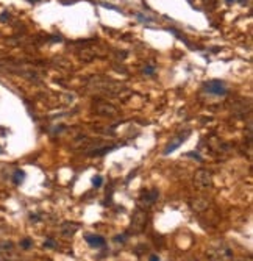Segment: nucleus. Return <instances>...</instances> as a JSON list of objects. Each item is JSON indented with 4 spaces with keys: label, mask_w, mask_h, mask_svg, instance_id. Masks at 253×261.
I'll use <instances>...</instances> for the list:
<instances>
[{
    "label": "nucleus",
    "mask_w": 253,
    "mask_h": 261,
    "mask_svg": "<svg viewBox=\"0 0 253 261\" xmlns=\"http://www.w3.org/2000/svg\"><path fill=\"white\" fill-rule=\"evenodd\" d=\"M205 88H206V91H208V92L214 94V96H225V94H227L225 85H223L222 81H219V80L208 81V83L205 85Z\"/></svg>",
    "instance_id": "1"
},
{
    "label": "nucleus",
    "mask_w": 253,
    "mask_h": 261,
    "mask_svg": "<svg viewBox=\"0 0 253 261\" xmlns=\"http://www.w3.org/2000/svg\"><path fill=\"white\" fill-rule=\"evenodd\" d=\"M188 138V133H186L184 136H180V138L178 139H173L172 142H169V146L164 149V155H169V153H172V152H175L178 147L181 146V144H183V141Z\"/></svg>",
    "instance_id": "2"
},
{
    "label": "nucleus",
    "mask_w": 253,
    "mask_h": 261,
    "mask_svg": "<svg viewBox=\"0 0 253 261\" xmlns=\"http://www.w3.org/2000/svg\"><path fill=\"white\" fill-rule=\"evenodd\" d=\"M86 241H88V244L91 247L98 249V247H102L103 244H105V238L97 236V235H89V236H86Z\"/></svg>",
    "instance_id": "3"
},
{
    "label": "nucleus",
    "mask_w": 253,
    "mask_h": 261,
    "mask_svg": "<svg viewBox=\"0 0 253 261\" xmlns=\"http://www.w3.org/2000/svg\"><path fill=\"white\" fill-rule=\"evenodd\" d=\"M24 178H25V172H24V171H16V172H14L13 181H14L16 185H20V183H22V180H24Z\"/></svg>",
    "instance_id": "4"
},
{
    "label": "nucleus",
    "mask_w": 253,
    "mask_h": 261,
    "mask_svg": "<svg viewBox=\"0 0 253 261\" xmlns=\"http://www.w3.org/2000/svg\"><path fill=\"white\" fill-rule=\"evenodd\" d=\"M102 181H103V178H102L100 175H97V177H94V178H92V185L95 186V188H100V186H102Z\"/></svg>",
    "instance_id": "5"
},
{
    "label": "nucleus",
    "mask_w": 253,
    "mask_h": 261,
    "mask_svg": "<svg viewBox=\"0 0 253 261\" xmlns=\"http://www.w3.org/2000/svg\"><path fill=\"white\" fill-rule=\"evenodd\" d=\"M144 74H147V75L155 74V67H153V66H147V67H144Z\"/></svg>",
    "instance_id": "6"
},
{
    "label": "nucleus",
    "mask_w": 253,
    "mask_h": 261,
    "mask_svg": "<svg viewBox=\"0 0 253 261\" xmlns=\"http://www.w3.org/2000/svg\"><path fill=\"white\" fill-rule=\"evenodd\" d=\"M188 156H191V158H195V160H198V161H202L200 155H198V153H195V152H189V153H188Z\"/></svg>",
    "instance_id": "7"
},
{
    "label": "nucleus",
    "mask_w": 253,
    "mask_h": 261,
    "mask_svg": "<svg viewBox=\"0 0 253 261\" xmlns=\"http://www.w3.org/2000/svg\"><path fill=\"white\" fill-rule=\"evenodd\" d=\"M20 244H22L24 249H28V247H30V244H31V241H30V239H24V241L20 242Z\"/></svg>",
    "instance_id": "8"
},
{
    "label": "nucleus",
    "mask_w": 253,
    "mask_h": 261,
    "mask_svg": "<svg viewBox=\"0 0 253 261\" xmlns=\"http://www.w3.org/2000/svg\"><path fill=\"white\" fill-rule=\"evenodd\" d=\"M6 17H8V13H2V14H0V20H6Z\"/></svg>",
    "instance_id": "9"
},
{
    "label": "nucleus",
    "mask_w": 253,
    "mask_h": 261,
    "mask_svg": "<svg viewBox=\"0 0 253 261\" xmlns=\"http://www.w3.org/2000/svg\"><path fill=\"white\" fill-rule=\"evenodd\" d=\"M44 246H47V247H53V241H45V242H44Z\"/></svg>",
    "instance_id": "10"
},
{
    "label": "nucleus",
    "mask_w": 253,
    "mask_h": 261,
    "mask_svg": "<svg viewBox=\"0 0 253 261\" xmlns=\"http://www.w3.org/2000/svg\"><path fill=\"white\" fill-rule=\"evenodd\" d=\"M228 3H233V2H241V3H245L247 0H227Z\"/></svg>",
    "instance_id": "11"
},
{
    "label": "nucleus",
    "mask_w": 253,
    "mask_h": 261,
    "mask_svg": "<svg viewBox=\"0 0 253 261\" xmlns=\"http://www.w3.org/2000/svg\"><path fill=\"white\" fill-rule=\"evenodd\" d=\"M123 239H125V236H116L114 241H123Z\"/></svg>",
    "instance_id": "12"
},
{
    "label": "nucleus",
    "mask_w": 253,
    "mask_h": 261,
    "mask_svg": "<svg viewBox=\"0 0 253 261\" xmlns=\"http://www.w3.org/2000/svg\"><path fill=\"white\" fill-rule=\"evenodd\" d=\"M150 261H159V260H158V256H155V255H153L152 258H150Z\"/></svg>",
    "instance_id": "13"
},
{
    "label": "nucleus",
    "mask_w": 253,
    "mask_h": 261,
    "mask_svg": "<svg viewBox=\"0 0 253 261\" xmlns=\"http://www.w3.org/2000/svg\"><path fill=\"white\" fill-rule=\"evenodd\" d=\"M30 2H38V0H30Z\"/></svg>",
    "instance_id": "14"
}]
</instances>
